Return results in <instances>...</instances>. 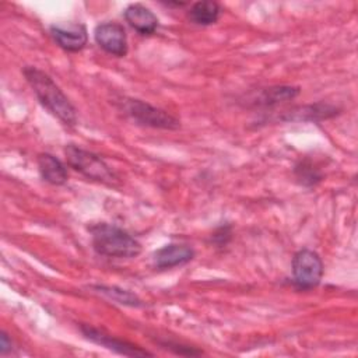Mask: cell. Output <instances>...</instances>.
<instances>
[{"label": "cell", "mask_w": 358, "mask_h": 358, "mask_svg": "<svg viewBox=\"0 0 358 358\" xmlns=\"http://www.w3.org/2000/svg\"><path fill=\"white\" fill-rule=\"evenodd\" d=\"M50 34L56 43L67 52H80L88 41L87 28L83 24H55L50 27Z\"/></svg>", "instance_id": "cell-8"}, {"label": "cell", "mask_w": 358, "mask_h": 358, "mask_svg": "<svg viewBox=\"0 0 358 358\" xmlns=\"http://www.w3.org/2000/svg\"><path fill=\"white\" fill-rule=\"evenodd\" d=\"M323 277V262L310 249H301L292 257V280L298 288L316 287Z\"/></svg>", "instance_id": "cell-5"}, {"label": "cell", "mask_w": 358, "mask_h": 358, "mask_svg": "<svg viewBox=\"0 0 358 358\" xmlns=\"http://www.w3.org/2000/svg\"><path fill=\"white\" fill-rule=\"evenodd\" d=\"M337 115V108L329 103H315V105H303L292 108L288 112H284V115L280 117L281 120L289 122V120H313L319 122L323 119H329Z\"/></svg>", "instance_id": "cell-12"}, {"label": "cell", "mask_w": 358, "mask_h": 358, "mask_svg": "<svg viewBox=\"0 0 358 358\" xmlns=\"http://www.w3.org/2000/svg\"><path fill=\"white\" fill-rule=\"evenodd\" d=\"M299 88L292 85H273L267 88H260L257 92L248 98V102L257 108H270L281 102H287L298 96Z\"/></svg>", "instance_id": "cell-9"}, {"label": "cell", "mask_w": 358, "mask_h": 358, "mask_svg": "<svg viewBox=\"0 0 358 358\" xmlns=\"http://www.w3.org/2000/svg\"><path fill=\"white\" fill-rule=\"evenodd\" d=\"M295 176L299 180V183L305 185V186H315L316 183H319L323 178L322 172L319 171V168L315 166V164L310 159H301L296 165H295Z\"/></svg>", "instance_id": "cell-16"}, {"label": "cell", "mask_w": 358, "mask_h": 358, "mask_svg": "<svg viewBox=\"0 0 358 358\" xmlns=\"http://www.w3.org/2000/svg\"><path fill=\"white\" fill-rule=\"evenodd\" d=\"M64 154L69 165L80 173H83L84 176H87L88 179L110 186L117 182V176L115 175V172L99 155L81 147H77L74 144L66 145Z\"/></svg>", "instance_id": "cell-3"}, {"label": "cell", "mask_w": 358, "mask_h": 358, "mask_svg": "<svg viewBox=\"0 0 358 358\" xmlns=\"http://www.w3.org/2000/svg\"><path fill=\"white\" fill-rule=\"evenodd\" d=\"M11 348H13L11 338L8 337V334L6 331H1V336H0V351H1V355H4Z\"/></svg>", "instance_id": "cell-17"}, {"label": "cell", "mask_w": 358, "mask_h": 358, "mask_svg": "<svg viewBox=\"0 0 358 358\" xmlns=\"http://www.w3.org/2000/svg\"><path fill=\"white\" fill-rule=\"evenodd\" d=\"M36 162H38L39 173L43 180H46L50 185H56V186L66 183V180H67L66 166L55 155L42 152L38 155Z\"/></svg>", "instance_id": "cell-13"}, {"label": "cell", "mask_w": 358, "mask_h": 358, "mask_svg": "<svg viewBox=\"0 0 358 358\" xmlns=\"http://www.w3.org/2000/svg\"><path fill=\"white\" fill-rule=\"evenodd\" d=\"M92 248L98 255L117 259L136 257L141 252V245L127 231L106 222L95 224L90 228Z\"/></svg>", "instance_id": "cell-2"}, {"label": "cell", "mask_w": 358, "mask_h": 358, "mask_svg": "<svg viewBox=\"0 0 358 358\" xmlns=\"http://www.w3.org/2000/svg\"><path fill=\"white\" fill-rule=\"evenodd\" d=\"M24 76L43 108L66 126H74L77 123L76 108L49 74L34 66H27Z\"/></svg>", "instance_id": "cell-1"}, {"label": "cell", "mask_w": 358, "mask_h": 358, "mask_svg": "<svg viewBox=\"0 0 358 358\" xmlns=\"http://www.w3.org/2000/svg\"><path fill=\"white\" fill-rule=\"evenodd\" d=\"M81 331L83 334L91 340L92 343L95 344H99L110 351H115L117 354H122V355H126V357H145V355H152L151 352H148L147 350H143L141 347H137L131 343H127V341H123V340H119L110 334H106L95 327H91L88 324H83L81 326Z\"/></svg>", "instance_id": "cell-7"}, {"label": "cell", "mask_w": 358, "mask_h": 358, "mask_svg": "<svg viewBox=\"0 0 358 358\" xmlns=\"http://www.w3.org/2000/svg\"><path fill=\"white\" fill-rule=\"evenodd\" d=\"M194 257V250L189 245L169 243L154 253V264L158 268H172L189 263Z\"/></svg>", "instance_id": "cell-10"}, {"label": "cell", "mask_w": 358, "mask_h": 358, "mask_svg": "<svg viewBox=\"0 0 358 358\" xmlns=\"http://www.w3.org/2000/svg\"><path fill=\"white\" fill-rule=\"evenodd\" d=\"M94 289L103 294L109 299H112L117 303L126 305V306H136L137 308V306L143 305L141 299L136 294H133L127 289H122V288H117V287H108V285H95Z\"/></svg>", "instance_id": "cell-15"}, {"label": "cell", "mask_w": 358, "mask_h": 358, "mask_svg": "<svg viewBox=\"0 0 358 358\" xmlns=\"http://www.w3.org/2000/svg\"><path fill=\"white\" fill-rule=\"evenodd\" d=\"M122 109L133 122L141 126L165 130H175L180 126L179 120L175 116L141 99L126 98L122 102Z\"/></svg>", "instance_id": "cell-4"}, {"label": "cell", "mask_w": 358, "mask_h": 358, "mask_svg": "<svg viewBox=\"0 0 358 358\" xmlns=\"http://www.w3.org/2000/svg\"><path fill=\"white\" fill-rule=\"evenodd\" d=\"M124 20L141 35L154 34L159 25L157 15L140 3L127 6V8L124 10Z\"/></svg>", "instance_id": "cell-11"}, {"label": "cell", "mask_w": 358, "mask_h": 358, "mask_svg": "<svg viewBox=\"0 0 358 358\" xmlns=\"http://www.w3.org/2000/svg\"><path fill=\"white\" fill-rule=\"evenodd\" d=\"M95 42L109 55L123 57L127 53V36L123 25L117 22H102L95 27Z\"/></svg>", "instance_id": "cell-6"}, {"label": "cell", "mask_w": 358, "mask_h": 358, "mask_svg": "<svg viewBox=\"0 0 358 358\" xmlns=\"http://www.w3.org/2000/svg\"><path fill=\"white\" fill-rule=\"evenodd\" d=\"M189 18L197 25H211L221 15V7L215 1H197L189 10Z\"/></svg>", "instance_id": "cell-14"}]
</instances>
